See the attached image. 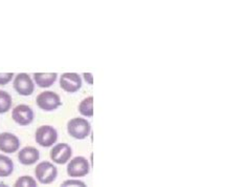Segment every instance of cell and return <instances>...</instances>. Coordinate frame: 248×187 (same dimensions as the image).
<instances>
[{"instance_id": "cell-1", "label": "cell", "mask_w": 248, "mask_h": 187, "mask_svg": "<svg viewBox=\"0 0 248 187\" xmlns=\"http://www.w3.org/2000/svg\"><path fill=\"white\" fill-rule=\"evenodd\" d=\"M67 132L71 137L77 140L86 139L91 132V125L84 118H74L68 121Z\"/></svg>"}, {"instance_id": "cell-2", "label": "cell", "mask_w": 248, "mask_h": 187, "mask_svg": "<svg viewBox=\"0 0 248 187\" xmlns=\"http://www.w3.org/2000/svg\"><path fill=\"white\" fill-rule=\"evenodd\" d=\"M36 179L39 182L44 185L53 183L58 177V170L56 165L48 162V161H43L40 162L35 170Z\"/></svg>"}, {"instance_id": "cell-3", "label": "cell", "mask_w": 248, "mask_h": 187, "mask_svg": "<svg viewBox=\"0 0 248 187\" xmlns=\"http://www.w3.org/2000/svg\"><path fill=\"white\" fill-rule=\"evenodd\" d=\"M36 103L38 107L44 112H53L62 104L60 96L50 91L39 94L36 98Z\"/></svg>"}, {"instance_id": "cell-4", "label": "cell", "mask_w": 248, "mask_h": 187, "mask_svg": "<svg viewBox=\"0 0 248 187\" xmlns=\"http://www.w3.org/2000/svg\"><path fill=\"white\" fill-rule=\"evenodd\" d=\"M36 142L43 147L53 146L58 140V132L54 126L42 125L37 128L35 134Z\"/></svg>"}, {"instance_id": "cell-5", "label": "cell", "mask_w": 248, "mask_h": 187, "mask_svg": "<svg viewBox=\"0 0 248 187\" xmlns=\"http://www.w3.org/2000/svg\"><path fill=\"white\" fill-rule=\"evenodd\" d=\"M67 175L71 178H83L90 171L88 160L82 156L76 157L67 165Z\"/></svg>"}, {"instance_id": "cell-6", "label": "cell", "mask_w": 248, "mask_h": 187, "mask_svg": "<svg viewBox=\"0 0 248 187\" xmlns=\"http://www.w3.org/2000/svg\"><path fill=\"white\" fill-rule=\"evenodd\" d=\"M12 118L17 124L21 126H27L34 121L35 113L31 106L27 104H19L13 109Z\"/></svg>"}, {"instance_id": "cell-7", "label": "cell", "mask_w": 248, "mask_h": 187, "mask_svg": "<svg viewBox=\"0 0 248 187\" xmlns=\"http://www.w3.org/2000/svg\"><path fill=\"white\" fill-rule=\"evenodd\" d=\"M14 89L20 96H31L35 91L34 81L27 73L18 74L14 79Z\"/></svg>"}, {"instance_id": "cell-8", "label": "cell", "mask_w": 248, "mask_h": 187, "mask_svg": "<svg viewBox=\"0 0 248 187\" xmlns=\"http://www.w3.org/2000/svg\"><path fill=\"white\" fill-rule=\"evenodd\" d=\"M60 86L64 92L77 93L82 87V78L77 73H64L60 77Z\"/></svg>"}, {"instance_id": "cell-9", "label": "cell", "mask_w": 248, "mask_h": 187, "mask_svg": "<svg viewBox=\"0 0 248 187\" xmlns=\"http://www.w3.org/2000/svg\"><path fill=\"white\" fill-rule=\"evenodd\" d=\"M73 156V150L67 143H59L50 151V159L57 164H66Z\"/></svg>"}, {"instance_id": "cell-10", "label": "cell", "mask_w": 248, "mask_h": 187, "mask_svg": "<svg viewBox=\"0 0 248 187\" xmlns=\"http://www.w3.org/2000/svg\"><path fill=\"white\" fill-rule=\"evenodd\" d=\"M20 147V141L16 135L12 133L0 134V152L4 153H14Z\"/></svg>"}, {"instance_id": "cell-11", "label": "cell", "mask_w": 248, "mask_h": 187, "mask_svg": "<svg viewBox=\"0 0 248 187\" xmlns=\"http://www.w3.org/2000/svg\"><path fill=\"white\" fill-rule=\"evenodd\" d=\"M40 159V152L36 147L27 146L18 153V160L22 165H32Z\"/></svg>"}, {"instance_id": "cell-12", "label": "cell", "mask_w": 248, "mask_h": 187, "mask_svg": "<svg viewBox=\"0 0 248 187\" xmlns=\"http://www.w3.org/2000/svg\"><path fill=\"white\" fill-rule=\"evenodd\" d=\"M58 78L57 73H35L34 80L38 86L42 88L49 87L54 85Z\"/></svg>"}, {"instance_id": "cell-13", "label": "cell", "mask_w": 248, "mask_h": 187, "mask_svg": "<svg viewBox=\"0 0 248 187\" xmlns=\"http://www.w3.org/2000/svg\"><path fill=\"white\" fill-rule=\"evenodd\" d=\"M14 171V162L11 158L4 154H0V177H10Z\"/></svg>"}, {"instance_id": "cell-14", "label": "cell", "mask_w": 248, "mask_h": 187, "mask_svg": "<svg viewBox=\"0 0 248 187\" xmlns=\"http://www.w3.org/2000/svg\"><path fill=\"white\" fill-rule=\"evenodd\" d=\"M79 112L84 117H93V97L89 96L81 101Z\"/></svg>"}, {"instance_id": "cell-15", "label": "cell", "mask_w": 248, "mask_h": 187, "mask_svg": "<svg viewBox=\"0 0 248 187\" xmlns=\"http://www.w3.org/2000/svg\"><path fill=\"white\" fill-rule=\"evenodd\" d=\"M12 96L5 91H0V114L8 113L12 107Z\"/></svg>"}, {"instance_id": "cell-16", "label": "cell", "mask_w": 248, "mask_h": 187, "mask_svg": "<svg viewBox=\"0 0 248 187\" xmlns=\"http://www.w3.org/2000/svg\"><path fill=\"white\" fill-rule=\"evenodd\" d=\"M14 187H38L36 180L31 176H22L16 180Z\"/></svg>"}, {"instance_id": "cell-17", "label": "cell", "mask_w": 248, "mask_h": 187, "mask_svg": "<svg viewBox=\"0 0 248 187\" xmlns=\"http://www.w3.org/2000/svg\"><path fill=\"white\" fill-rule=\"evenodd\" d=\"M60 187H87L81 180H75V179H69L64 181Z\"/></svg>"}, {"instance_id": "cell-18", "label": "cell", "mask_w": 248, "mask_h": 187, "mask_svg": "<svg viewBox=\"0 0 248 187\" xmlns=\"http://www.w3.org/2000/svg\"><path fill=\"white\" fill-rule=\"evenodd\" d=\"M14 78V73H0V86L8 85Z\"/></svg>"}, {"instance_id": "cell-19", "label": "cell", "mask_w": 248, "mask_h": 187, "mask_svg": "<svg viewBox=\"0 0 248 187\" xmlns=\"http://www.w3.org/2000/svg\"><path fill=\"white\" fill-rule=\"evenodd\" d=\"M83 78H84V80L86 81L89 85H93V74H90V73H84L83 74Z\"/></svg>"}, {"instance_id": "cell-20", "label": "cell", "mask_w": 248, "mask_h": 187, "mask_svg": "<svg viewBox=\"0 0 248 187\" xmlns=\"http://www.w3.org/2000/svg\"><path fill=\"white\" fill-rule=\"evenodd\" d=\"M0 187H9V186L4 183H0Z\"/></svg>"}]
</instances>
